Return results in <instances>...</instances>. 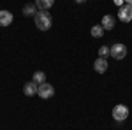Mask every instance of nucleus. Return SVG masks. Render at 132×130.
<instances>
[{"instance_id":"obj_1","label":"nucleus","mask_w":132,"mask_h":130,"mask_svg":"<svg viewBox=\"0 0 132 130\" xmlns=\"http://www.w3.org/2000/svg\"><path fill=\"white\" fill-rule=\"evenodd\" d=\"M34 21H35V27L39 30H50L51 28V16L48 11H37L34 16Z\"/></svg>"},{"instance_id":"obj_2","label":"nucleus","mask_w":132,"mask_h":130,"mask_svg":"<svg viewBox=\"0 0 132 130\" xmlns=\"http://www.w3.org/2000/svg\"><path fill=\"white\" fill-rule=\"evenodd\" d=\"M109 55H111L114 60H122V58H125V55H127V46L122 44V42H116V44H113L111 48H109Z\"/></svg>"},{"instance_id":"obj_3","label":"nucleus","mask_w":132,"mask_h":130,"mask_svg":"<svg viewBox=\"0 0 132 130\" xmlns=\"http://www.w3.org/2000/svg\"><path fill=\"white\" fill-rule=\"evenodd\" d=\"M113 118L116 121H125L129 118V107L123 106V104H118L113 107Z\"/></svg>"},{"instance_id":"obj_4","label":"nucleus","mask_w":132,"mask_h":130,"mask_svg":"<svg viewBox=\"0 0 132 130\" xmlns=\"http://www.w3.org/2000/svg\"><path fill=\"white\" fill-rule=\"evenodd\" d=\"M118 20L123 21V23H129V21H132V5L123 4L122 7H118Z\"/></svg>"},{"instance_id":"obj_5","label":"nucleus","mask_w":132,"mask_h":130,"mask_svg":"<svg viewBox=\"0 0 132 130\" xmlns=\"http://www.w3.org/2000/svg\"><path fill=\"white\" fill-rule=\"evenodd\" d=\"M37 95H39L41 99H51V97L55 95V88H53L51 84H48V83H42L41 86H39Z\"/></svg>"},{"instance_id":"obj_6","label":"nucleus","mask_w":132,"mask_h":130,"mask_svg":"<svg viewBox=\"0 0 132 130\" xmlns=\"http://www.w3.org/2000/svg\"><path fill=\"white\" fill-rule=\"evenodd\" d=\"M102 28L104 30H113L114 28V25H116V20H114V16H111V14H106L104 18H102Z\"/></svg>"},{"instance_id":"obj_7","label":"nucleus","mask_w":132,"mask_h":130,"mask_svg":"<svg viewBox=\"0 0 132 130\" xmlns=\"http://www.w3.org/2000/svg\"><path fill=\"white\" fill-rule=\"evenodd\" d=\"M39 91V86H37V83H34V81H28L25 86H23V93L27 95V97H32V95H35Z\"/></svg>"},{"instance_id":"obj_8","label":"nucleus","mask_w":132,"mask_h":130,"mask_svg":"<svg viewBox=\"0 0 132 130\" xmlns=\"http://www.w3.org/2000/svg\"><path fill=\"white\" fill-rule=\"evenodd\" d=\"M108 65H109V63L106 62V58H102V56H99V58L95 60V63H93V69L97 70L99 74H104V72L108 70Z\"/></svg>"},{"instance_id":"obj_9","label":"nucleus","mask_w":132,"mask_h":130,"mask_svg":"<svg viewBox=\"0 0 132 130\" xmlns=\"http://www.w3.org/2000/svg\"><path fill=\"white\" fill-rule=\"evenodd\" d=\"M12 23V14L9 11H0V25L2 27H9Z\"/></svg>"},{"instance_id":"obj_10","label":"nucleus","mask_w":132,"mask_h":130,"mask_svg":"<svg viewBox=\"0 0 132 130\" xmlns=\"http://www.w3.org/2000/svg\"><path fill=\"white\" fill-rule=\"evenodd\" d=\"M53 4H55V0H35V5L41 11H48Z\"/></svg>"},{"instance_id":"obj_11","label":"nucleus","mask_w":132,"mask_h":130,"mask_svg":"<svg viewBox=\"0 0 132 130\" xmlns=\"http://www.w3.org/2000/svg\"><path fill=\"white\" fill-rule=\"evenodd\" d=\"M104 35V28H102V25H95V27H92V37H95V39H99Z\"/></svg>"},{"instance_id":"obj_12","label":"nucleus","mask_w":132,"mask_h":130,"mask_svg":"<svg viewBox=\"0 0 132 130\" xmlns=\"http://www.w3.org/2000/svg\"><path fill=\"white\" fill-rule=\"evenodd\" d=\"M46 79V74L42 72V70H37V72H34V83H37V84H42Z\"/></svg>"},{"instance_id":"obj_13","label":"nucleus","mask_w":132,"mask_h":130,"mask_svg":"<svg viewBox=\"0 0 132 130\" xmlns=\"http://www.w3.org/2000/svg\"><path fill=\"white\" fill-rule=\"evenodd\" d=\"M99 55H101L102 58H106V55H109V48H106V46H102L101 49H99Z\"/></svg>"},{"instance_id":"obj_14","label":"nucleus","mask_w":132,"mask_h":130,"mask_svg":"<svg viewBox=\"0 0 132 130\" xmlns=\"http://www.w3.org/2000/svg\"><path fill=\"white\" fill-rule=\"evenodd\" d=\"M32 12H35V9H34V5H32V4H28V5L25 7V14H32Z\"/></svg>"},{"instance_id":"obj_15","label":"nucleus","mask_w":132,"mask_h":130,"mask_svg":"<svg viewBox=\"0 0 132 130\" xmlns=\"http://www.w3.org/2000/svg\"><path fill=\"white\" fill-rule=\"evenodd\" d=\"M113 2H114V4H116V5H118V7H122L123 4H125V2H123V0H113Z\"/></svg>"},{"instance_id":"obj_16","label":"nucleus","mask_w":132,"mask_h":130,"mask_svg":"<svg viewBox=\"0 0 132 130\" xmlns=\"http://www.w3.org/2000/svg\"><path fill=\"white\" fill-rule=\"evenodd\" d=\"M123 2H125L127 5H132V0H123Z\"/></svg>"},{"instance_id":"obj_17","label":"nucleus","mask_w":132,"mask_h":130,"mask_svg":"<svg viewBox=\"0 0 132 130\" xmlns=\"http://www.w3.org/2000/svg\"><path fill=\"white\" fill-rule=\"evenodd\" d=\"M76 2H78V4H83V2H86V0H76Z\"/></svg>"}]
</instances>
